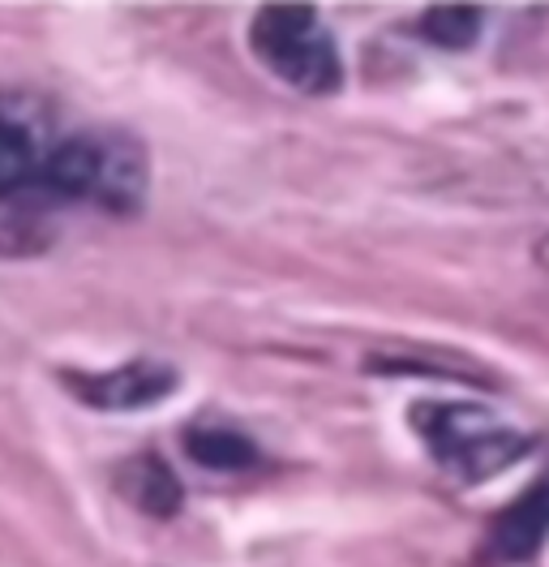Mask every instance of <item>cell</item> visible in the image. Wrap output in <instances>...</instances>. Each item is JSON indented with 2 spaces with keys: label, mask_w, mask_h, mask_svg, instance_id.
<instances>
[{
  "label": "cell",
  "mask_w": 549,
  "mask_h": 567,
  "mask_svg": "<svg viewBox=\"0 0 549 567\" xmlns=\"http://www.w3.org/2000/svg\"><path fill=\"white\" fill-rule=\"evenodd\" d=\"M39 194L52 203H91L112 215H137L146 203V151L116 130H86L52 146Z\"/></svg>",
  "instance_id": "1"
},
{
  "label": "cell",
  "mask_w": 549,
  "mask_h": 567,
  "mask_svg": "<svg viewBox=\"0 0 549 567\" xmlns=\"http://www.w3.org/2000/svg\"><path fill=\"white\" fill-rule=\"evenodd\" d=\"M408 425L421 434L434 464L459 486H480L532 452V439L524 430L464 400H416Z\"/></svg>",
  "instance_id": "2"
},
{
  "label": "cell",
  "mask_w": 549,
  "mask_h": 567,
  "mask_svg": "<svg viewBox=\"0 0 549 567\" xmlns=\"http://www.w3.org/2000/svg\"><path fill=\"white\" fill-rule=\"evenodd\" d=\"M249 48L283 86L301 95H331L343 86L340 48L309 4L258 9V18L249 22Z\"/></svg>",
  "instance_id": "3"
},
{
  "label": "cell",
  "mask_w": 549,
  "mask_h": 567,
  "mask_svg": "<svg viewBox=\"0 0 549 567\" xmlns=\"http://www.w3.org/2000/svg\"><path fill=\"white\" fill-rule=\"evenodd\" d=\"M52 146V125L39 100L22 91H0V203L39 194Z\"/></svg>",
  "instance_id": "4"
},
{
  "label": "cell",
  "mask_w": 549,
  "mask_h": 567,
  "mask_svg": "<svg viewBox=\"0 0 549 567\" xmlns=\"http://www.w3.org/2000/svg\"><path fill=\"white\" fill-rule=\"evenodd\" d=\"M549 542V473L494 512L489 529L480 537V567H532Z\"/></svg>",
  "instance_id": "5"
},
{
  "label": "cell",
  "mask_w": 549,
  "mask_h": 567,
  "mask_svg": "<svg viewBox=\"0 0 549 567\" xmlns=\"http://www.w3.org/2000/svg\"><path fill=\"white\" fill-rule=\"evenodd\" d=\"M65 391H73L82 404L91 409H107V413H134L146 404H159L164 395L176 391V370L142 357V361H125L107 374H65Z\"/></svg>",
  "instance_id": "6"
},
{
  "label": "cell",
  "mask_w": 549,
  "mask_h": 567,
  "mask_svg": "<svg viewBox=\"0 0 549 567\" xmlns=\"http://www.w3.org/2000/svg\"><path fill=\"white\" fill-rule=\"evenodd\" d=\"M116 491L130 498L137 512H146L151 520H172V516L180 512V503H185L176 473H172L168 461L155 456V452L121 464V468H116Z\"/></svg>",
  "instance_id": "7"
},
{
  "label": "cell",
  "mask_w": 549,
  "mask_h": 567,
  "mask_svg": "<svg viewBox=\"0 0 549 567\" xmlns=\"http://www.w3.org/2000/svg\"><path fill=\"white\" fill-rule=\"evenodd\" d=\"M185 452L203 468H219V473H237V468L258 464V447L240 430H228V425H189L185 430Z\"/></svg>",
  "instance_id": "8"
},
{
  "label": "cell",
  "mask_w": 549,
  "mask_h": 567,
  "mask_svg": "<svg viewBox=\"0 0 549 567\" xmlns=\"http://www.w3.org/2000/svg\"><path fill=\"white\" fill-rule=\"evenodd\" d=\"M480 9L477 4H434L421 18V35L438 48H473L480 35Z\"/></svg>",
  "instance_id": "9"
},
{
  "label": "cell",
  "mask_w": 549,
  "mask_h": 567,
  "mask_svg": "<svg viewBox=\"0 0 549 567\" xmlns=\"http://www.w3.org/2000/svg\"><path fill=\"white\" fill-rule=\"evenodd\" d=\"M532 258H537V267H541V271L549 276V233L541 237V241H537V249H532Z\"/></svg>",
  "instance_id": "10"
}]
</instances>
